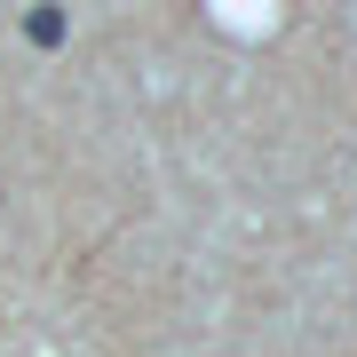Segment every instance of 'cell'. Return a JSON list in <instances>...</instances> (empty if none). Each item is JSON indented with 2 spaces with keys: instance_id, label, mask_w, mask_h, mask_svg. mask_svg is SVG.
<instances>
[{
  "instance_id": "obj_1",
  "label": "cell",
  "mask_w": 357,
  "mask_h": 357,
  "mask_svg": "<svg viewBox=\"0 0 357 357\" xmlns=\"http://www.w3.org/2000/svg\"><path fill=\"white\" fill-rule=\"evenodd\" d=\"M24 32H32V48H64V8H32Z\"/></svg>"
}]
</instances>
